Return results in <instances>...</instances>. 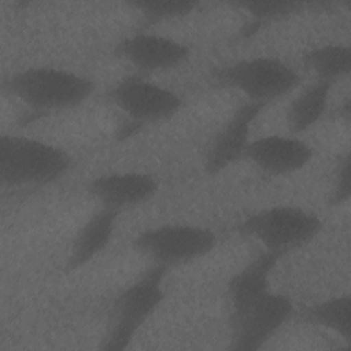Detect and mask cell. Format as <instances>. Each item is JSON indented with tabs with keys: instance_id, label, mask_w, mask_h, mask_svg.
Segmentation results:
<instances>
[{
	"instance_id": "13",
	"label": "cell",
	"mask_w": 351,
	"mask_h": 351,
	"mask_svg": "<svg viewBox=\"0 0 351 351\" xmlns=\"http://www.w3.org/2000/svg\"><path fill=\"white\" fill-rule=\"evenodd\" d=\"M86 191L99 206L121 214L151 200L159 191V182L149 173L114 171L93 177Z\"/></svg>"
},
{
	"instance_id": "4",
	"label": "cell",
	"mask_w": 351,
	"mask_h": 351,
	"mask_svg": "<svg viewBox=\"0 0 351 351\" xmlns=\"http://www.w3.org/2000/svg\"><path fill=\"white\" fill-rule=\"evenodd\" d=\"M211 81L215 86L237 90L245 100L269 106L295 90L302 75L277 56L256 55L213 69Z\"/></svg>"
},
{
	"instance_id": "5",
	"label": "cell",
	"mask_w": 351,
	"mask_h": 351,
	"mask_svg": "<svg viewBox=\"0 0 351 351\" xmlns=\"http://www.w3.org/2000/svg\"><path fill=\"white\" fill-rule=\"evenodd\" d=\"M322 219L299 206L276 204L250 213L236 230L256 240L263 250L284 256L314 240L322 232Z\"/></svg>"
},
{
	"instance_id": "3",
	"label": "cell",
	"mask_w": 351,
	"mask_h": 351,
	"mask_svg": "<svg viewBox=\"0 0 351 351\" xmlns=\"http://www.w3.org/2000/svg\"><path fill=\"white\" fill-rule=\"evenodd\" d=\"M169 269L151 263L138 277L115 296L100 348L126 350L141 326L165 300V281Z\"/></svg>"
},
{
	"instance_id": "8",
	"label": "cell",
	"mask_w": 351,
	"mask_h": 351,
	"mask_svg": "<svg viewBox=\"0 0 351 351\" xmlns=\"http://www.w3.org/2000/svg\"><path fill=\"white\" fill-rule=\"evenodd\" d=\"M295 314L296 307L293 300L282 292L270 289L233 328H230V350H261Z\"/></svg>"
},
{
	"instance_id": "1",
	"label": "cell",
	"mask_w": 351,
	"mask_h": 351,
	"mask_svg": "<svg viewBox=\"0 0 351 351\" xmlns=\"http://www.w3.org/2000/svg\"><path fill=\"white\" fill-rule=\"evenodd\" d=\"M4 90L36 117L81 106L96 90L89 77L58 66H30L3 80Z\"/></svg>"
},
{
	"instance_id": "2",
	"label": "cell",
	"mask_w": 351,
	"mask_h": 351,
	"mask_svg": "<svg viewBox=\"0 0 351 351\" xmlns=\"http://www.w3.org/2000/svg\"><path fill=\"white\" fill-rule=\"evenodd\" d=\"M71 166V155L53 143L25 134L0 136V181L5 188L45 186Z\"/></svg>"
},
{
	"instance_id": "17",
	"label": "cell",
	"mask_w": 351,
	"mask_h": 351,
	"mask_svg": "<svg viewBox=\"0 0 351 351\" xmlns=\"http://www.w3.org/2000/svg\"><path fill=\"white\" fill-rule=\"evenodd\" d=\"M302 63L314 73L315 78L336 84L350 74L351 49L341 43L317 45L302 53Z\"/></svg>"
},
{
	"instance_id": "11",
	"label": "cell",
	"mask_w": 351,
	"mask_h": 351,
	"mask_svg": "<svg viewBox=\"0 0 351 351\" xmlns=\"http://www.w3.org/2000/svg\"><path fill=\"white\" fill-rule=\"evenodd\" d=\"M314 158L313 147L295 134H263L251 138L244 159L270 177H285L304 169Z\"/></svg>"
},
{
	"instance_id": "6",
	"label": "cell",
	"mask_w": 351,
	"mask_h": 351,
	"mask_svg": "<svg viewBox=\"0 0 351 351\" xmlns=\"http://www.w3.org/2000/svg\"><path fill=\"white\" fill-rule=\"evenodd\" d=\"M217 243V234L210 228L170 222L138 232L132 247L152 263L170 270L208 255Z\"/></svg>"
},
{
	"instance_id": "12",
	"label": "cell",
	"mask_w": 351,
	"mask_h": 351,
	"mask_svg": "<svg viewBox=\"0 0 351 351\" xmlns=\"http://www.w3.org/2000/svg\"><path fill=\"white\" fill-rule=\"evenodd\" d=\"M282 258V254L262 248L261 252L229 278L226 282V299L230 328L271 289V273Z\"/></svg>"
},
{
	"instance_id": "19",
	"label": "cell",
	"mask_w": 351,
	"mask_h": 351,
	"mask_svg": "<svg viewBox=\"0 0 351 351\" xmlns=\"http://www.w3.org/2000/svg\"><path fill=\"white\" fill-rule=\"evenodd\" d=\"M128 5L137 10L145 25L184 18L200 7L199 1L192 0H133Z\"/></svg>"
},
{
	"instance_id": "9",
	"label": "cell",
	"mask_w": 351,
	"mask_h": 351,
	"mask_svg": "<svg viewBox=\"0 0 351 351\" xmlns=\"http://www.w3.org/2000/svg\"><path fill=\"white\" fill-rule=\"evenodd\" d=\"M114 55L144 75L184 64L191 58V48L173 37L140 30L122 37L114 45Z\"/></svg>"
},
{
	"instance_id": "10",
	"label": "cell",
	"mask_w": 351,
	"mask_h": 351,
	"mask_svg": "<svg viewBox=\"0 0 351 351\" xmlns=\"http://www.w3.org/2000/svg\"><path fill=\"white\" fill-rule=\"evenodd\" d=\"M266 107L267 104L265 103L250 100L236 107L215 133L204 154L203 167L208 176H217L244 159L251 141L252 125Z\"/></svg>"
},
{
	"instance_id": "20",
	"label": "cell",
	"mask_w": 351,
	"mask_h": 351,
	"mask_svg": "<svg viewBox=\"0 0 351 351\" xmlns=\"http://www.w3.org/2000/svg\"><path fill=\"white\" fill-rule=\"evenodd\" d=\"M350 152H344L339 156L336 167H335V177L333 185L328 197V204L330 207H339L348 202L351 195V176H350Z\"/></svg>"
},
{
	"instance_id": "15",
	"label": "cell",
	"mask_w": 351,
	"mask_h": 351,
	"mask_svg": "<svg viewBox=\"0 0 351 351\" xmlns=\"http://www.w3.org/2000/svg\"><path fill=\"white\" fill-rule=\"evenodd\" d=\"M333 82L315 78L291 100L285 122L291 134L299 136L314 128L328 112Z\"/></svg>"
},
{
	"instance_id": "16",
	"label": "cell",
	"mask_w": 351,
	"mask_h": 351,
	"mask_svg": "<svg viewBox=\"0 0 351 351\" xmlns=\"http://www.w3.org/2000/svg\"><path fill=\"white\" fill-rule=\"evenodd\" d=\"M300 318L339 336L347 347L351 346V298L348 293L333 295L304 306Z\"/></svg>"
},
{
	"instance_id": "7",
	"label": "cell",
	"mask_w": 351,
	"mask_h": 351,
	"mask_svg": "<svg viewBox=\"0 0 351 351\" xmlns=\"http://www.w3.org/2000/svg\"><path fill=\"white\" fill-rule=\"evenodd\" d=\"M106 96L136 128L167 121L184 104L177 92L138 73L121 77Z\"/></svg>"
},
{
	"instance_id": "14",
	"label": "cell",
	"mask_w": 351,
	"mask_h": 351,
	"mask_svg": "<svg viewBox=\"0 0 351 351\" xmlns=\"http://www.w3.org/2000/svg\"><path fill=\"white\" fill-rule=\"evenodd\" d=\"M119 213L107 207L99 208L77 230L66 259V270L75 271L95 261L111 243Z\"/></svg>"
},
{
	"instance_id": "18",
	"label": "cell",
	"mask_w": 351,
	"mask_h": 351,
	"mask_svg": "<svg viewBox=\"0 0 351 351\" xmlns=\"http://www.w3.org/2000/svg\"><path fill=\"white\" fill-rule=\"evenodd\" d=\"M229 5L243 10L250 16V22L244 27L243 33V36L248 37L267 23L278 22L281 19L303 12L310 7V3L293 0H247L233 1L229 3Z\"/></svg>"
}]
</instances>
